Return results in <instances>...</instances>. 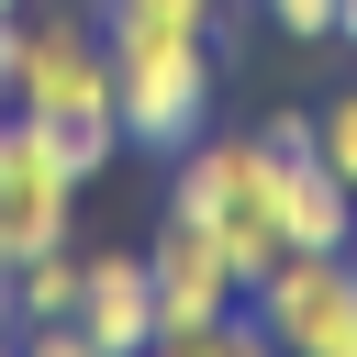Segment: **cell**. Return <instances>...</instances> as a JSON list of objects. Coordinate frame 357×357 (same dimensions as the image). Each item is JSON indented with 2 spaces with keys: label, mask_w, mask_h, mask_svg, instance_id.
Returning <instances> with one entry per match:
<instances>
[{
  "label": "cell",
  "mask_w": 357,
  "mask_h": 357,
  "mask_svg": "<svg viewBox=\"0 0 357 357\" xmlns=\"http://www.w3.org/2000/svg\"><path fill=\"white\" fill-rule=\"evenodd\" d=\"M0 346H22V312H11V268H0Z\"/></svg>",
  "instance_id": "11"
},
{
  "label": "cell",
  "mask_w": 357,
  "mask_h": 357,
  "mask_svg": "<svg viewBox=\"0 0 357 357\" xmlns=\"http://www.w3.org/2000/svg\"><path fill=\"white\" fill-rule=\"evenodd\" d=\"M100 33H223V0H100Z\"/></svg>",
  "instance_id": "8"
},
{
  "label": "cell",
  "mask_w": 357,
  "mask_h": 357,
  "mask_svg": "<svg viewBox=\"0 0 357 357\" xmlns=\"http://www.w3.org/2000/svg\"><path fill=\"white\" fill-rule=\"evenodd\" d=\"M0 100H11V11H0Z\"/></svg>",
  "instance_id": "13"
},
{
  "label": "cell",
  "mask_w": 357,
  "mask_h": 357,
  "mask_svg": "<svg viewBox=\"0 0 357 357\" xmlns=\"http://www.w3.org/2000/svg\"><path fill=\"white\" fill-rule=\"evenodd\" d=\"M78 335H89V357L156 346V268L134 245H78Z\"/></svg>",
  "instance_id": "6"
},
{
  "label": "cell",
  "mask_w": 357,
  "mask_h": 357,
  "mask_svg": "<svg viewBox=\"0 0 357 357\" xmlns=\"http://www.w3.org/2000/svg\"><path fill=\"white\" fill-rule=\"evenodd\" d=\"M100 45H112L123 145L178 156L190 134H212V33H100Z\"/></svg>",
  "instance_id": "2"
},
{
  "label": "cell",
  "mask_w": 357,
  "mask_h": 357,
  "mask_svg": "<svg viewBox=\"0 0 357 357\" xmlns=\"http://www.w3.org/2000/svg\"><path fill=\"white\" fill-rule=\"evenodd\" d=\"M145 268H156V346H268V335H257V312H245L234 257L212 245V223L167 212V223H156V245H145Z\"/></svg>",
  "instance_id": "3"
},
{
  "label": "cell",
  "mask_w": 357,
  "mask_h": 357,
  "mask_svg": "<svg viewBox=\"0 0 357 357\" xmlns=\"http://www.w3.org/2000/svg\"><path fill=\"white\" fill-rule=\"evenodd\" d=\"M268 22L301 33V45H324V33H335V0H268Z\"/></svg>",
  "instance_id": "10"
},
{
  "label": "cell",
  "mask_w": 357,
  "mask_h": 357,
  "mask_svg": "<svg viewBox=\"0 0 357 357\" xmlns=\"http://www.w3.org/2000/svg\"><path fill=\"white\" fill-rule=\"evenodd\" d=\"M0 11H22V0H0Z\"/></svg>",
  "instance_id": "14"
},
{
  "label": "cell",
  "mask_w": 357,
  "mask_h": 357,
  "mask_svg": "<svg viewBox=\"0 0 357 357\" xmlns=\"http://www.w3.org/2000/svg\"><path fill=\"white\" fill-rule=\"evenodd\" d=\"M335 45H357V0H335Z\"/></svg>",
  "instance_id": "12"
},
{
  "label": "cell",
  "mask_w": 357,
  "mask_h": 357,
  "mask_svg": "<svg viewBox=\"0 0 357 357\" xmlns=\"http://www.w3.org/2000/svg\"><path fill=\"white\" fill-rule=\"evenodd\" d=\"M11 312L22 324H78V245H33L11 268Z\"/></svg>",
  "instance_id": "7"
},
{
  "label": "cell",
  "mask_w": 357,
  "mask_h": 357,
  "mask_svg": "<svg viewBox=\"0 0 357 357\" xmlns=\"http://www.w3.org/2000/svg\"><path fill=\"white\" fill-rule=\"evenodd\" d=\"M257 167H268V223H279V245H357V190L324 167L312 112H268V123H257Z\"/></svg>",
  "instance_id": "5"
},
{
  "label": "cell",
  "mask_w": 357,
  "mask_h": 357,
  "mask_svg": "<svg viewBox=\"0 0 357 357\" xmlns=\"http://www.w3.org/2000/svg\"><path fill=\"white\" fill-rule=\"evenodd\" d=\"M78 190H89V178L67 167V145H56L33 112L0 100V268H22L33 245H67Z\"/></svg>",
  "instance_id": "4"
},
{
  "label": "cell",
  "mask_w": 357,
  "mask_h": 357,
  "mask_svg": "<svg viewBox=\"0 0 357 357\" xmlns=\"http://www.w3.org/2000/svg\"><path fill=\"white\" fill-rule=\"evenodd\" d=\"M11 112H33L78 178H100L123 156V112H112V45H100V11H67V0H22L11 11Z\"/></svg>",
  "instance_id": "1"
},
{
  "label": "cell",
  "mask_w": 357,
  "mask_h": 357,
  "mask_svg": "<svg viewBox=\"0 0 357 357\" xmlns=\"http://www.w3.org/2000/svg\"><path fill=\"white\" fill-rule=\"evenodd\" d=\"M312 145H324V167L357 190V89H335V100L312 112Z\"/></svg>",
  "instance_id": "9"
}]
</instances>
